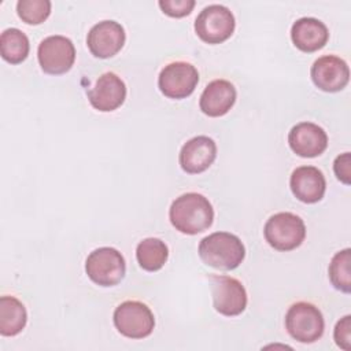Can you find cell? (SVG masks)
<instances>
[{"mask_svg": "<svg viewBox=\"0 0 351 351\" xmlns=\"http://www.w3.org/2000/svg\"><path fill=\"white\" fill-rule=\"evenodd\" d=\"M211 296L214 308L226 317L241 314L247 307V291L234 277L211 276Z\"/></svg>", "mask_w": 351, "mask_h": 351, "instance_id": "10", "label": "cell"}, {"mask_svg": "<svg viewBox=\"0 0 351 351\" xmlns=\"http://www.w3.org/2000/svg\"><path fill=\"white\" fill-rule=\"evenodd\" d=\"M351 155L350 152H344L339 155L335 162H333V170L337 177L343 184L350 185L351 184Z\"/></svg>", "mask_w": 351, "mask_h": 351, "instance_id": "26", "label": "cell"}, {"mask_svg": "<svg viewBox=\"0 0 351 351\" xmlns=\"http://www.w3.org/2000/svg\"><path fill=\"white\" fill-rule=\"evenodd\" d=\"M18 16L27 25H40L51 14V1L48 0H19L16 3Z\"/></svg>", "mask_w": 351, "mask_h": 351, "instance_id": "23", "label": "cell"}, {"mask_svg": "<svg viewBox=\"0 0 351 351\" xmlns=\"http://www.w3.org/2000/svg\"><path fill=\"white\" fill-rule=\"evenodd\" d=\"M350 263H351V250L344 248L333 255L329 263V270H328L332 285L344 293L351 292Z\"/></svg>", "mask_w": 351, "mask_h": 351, "instance_id": "22", "label": "cell"}, {"mask_svg": "<svg viewBox=\"0 0 351 351\" xmlns=\"http://www.w3.org/2000/svg\"><path fill=\"white\" fill-rule=\"evenodd\" d=\"M310 75L318 89L333 93L346 88L350 80V69L341 58L325 55L313 63Z\"/></svg>", "mask_w": 351, "mask_h": 351, "instance_id": "11", "label": "cell"}, {"mask_svg": "<svg viewBox=\"0 0 351 351\" xmlns=\"http://www.w3.org/2000/svg\"><path fill=\"white\" fill-rule=\"evenodd\" d=\"M169 248L160 239L147 237L137 244L136 258L140 267L145 271H158L167 261Z\"/></svg>", "mask_w": 351, "mask_h": 351, "instance_id": "20", "label": "cell"}, {"mask_svg": "<svg viewBox=\"0 0 351 351\" xmlns=\"http://www.w3.org/2000/svg\"><path fill=\"white\" fill-rule=\"evenodd\" d=\"M289 186L298 200L313 204L324 197L326 181L319 169L314 166H300L292 171Z\"/></svg>", "mask_w": 351, "mask_h": 351, "instance_id": "16", "label": "cell"}, {"mask_svg": "<svg viewBox=\"0 0 351 351\" xmlns=\"http://www.w3.org/2000/svg\"><path fill=\"white\" fill-rule=\"evenodd\" d=\"M199 256L207 266L233 270L244 261L245 247L233 233L214 232L200 240Z\"/></svg>", "mask_w": 351, "mask_h": 351, "instance_id": "2", "label": "cell"}, {"mask_svg": "<svg viewBox=\"0 0 351 351\" xmlns=\"http://www.w3.org/2000/svg\"><path fill=\"white\" fill-rule=\"evenodd\" d=\"M236 21L232 11L221 4L204 7L195 21L197 37L207 44H221L234 32Z\"/></svg>", "mask_w": 351, "mask_h": 351, "instance_id": "7", "label": "cell"}, {"mask_svg": "<svg viewBox=\"0 0 351 351\" xmlns=\"http://www.w3.org/2000/svg\"><path fill=\"white\" fill-rule=\"evenodd\" d=\"M27 313L21 300L15 296L0 298V335L15 336L21 333L26 325Z\"/></svg>", "mask_w": 351, "mask_h": 351, "instance_id": "19", "label": "cell"}, {"mask_svg": "<svg viewBox=\"0 0 351 351\" xmlns=\"http://www.w3.org/2000/svg\"><path fill=\"white\" fill-rule=\"evenodd\" d=\"M29 49V38L22 30L16 27H10L1 33L0 53L5 62L11 64L22 63L27 58Z\"/></svg>", "mask_w": 351, "mask_h": 351, "instance_id": "21", "label": "cell"}, {"mask_svg": "<svg viewBox=\"0 0 351 351\" xmlns=\"http://www.w3.org/2000/svg\"><path fill=\"white\" fill-rule=\"evenodd\" d=\"M291 38L295 47L303 52H315L325 47L329 38L328 27L317 18L304 16L293 22Z\"/></svg>", "mask_w": 351, "mask_h": 351, "instance_id": "18", "label": "cell"}, {"mask_svg": "<svg viewBox=\"0 0 351 351\" xmlns=\"http://www.w3.org/2000/svg\"><path fill=\"white\" fill-rule=\"evenodd\" d=\"M217 158V144L208 136H196L188 140L180 151L178 162L188 174H199L207 170Z\"/></svg>", "mask_w": 351, "mask_h": 351, "instance_id": "13", "label": "cell"}, {"mask_svg": "<svg viewBox=\"0 0 351 351\" xmlns=\"http://www.w3.org/2000/svg\"><path fill=\"white\" fill-rule=\"evenodd\" d=\"M85 271L95 284L100 287H114L125 277V258L112 247L96 248L85 261Z\"/></svg>", "mask_w": 351, "mask_h": 351, "instance_id": "5", "label": "cell"}, {"mask_svg": "<svg viewBox=\"0 0 351 351\" xmlns=\"http://www.w3.org/2000/svg\"><path fill=\"white\" fill-rule=\"evenodd\" d=\"M285 329L299 343H314L324 335L325 321L317 306L298 302L285 314Z\"/></svg>", "mask_w": 351, "mask_h": 351, "instance_id": "4", "label": "cell"}, {"mask_svg": "<svg viewBox=\"0 0 351 351\" xmlns=\"http://www.w3.org/2000/svg\"><path fill=\"white\" fill-rule=\"evenodd\" d=\"M158 5L163 14L173 18H182L192 12L195 0H159Z\"/></svg>", "mask_w": 351, "mask_h": 351, "instance_id": "24", "label": "cell"}, {"mask_svg": "<svg viewBox=\"0 0 351 351\" xmlns=\"http://www.w3.org/2000/svg\"><path fill=\"white\" fill-rule=\"evenodd\" d=\"M265 240L277 251H292L298 248L306 237L303 219L293 213H277L271 215L263 228Z\"/></svg>", "mask_w": 351, "mask_h": 351, "instance_id": "3", "label": "cell"}, {"mask_svg": "<svg viewBox=\"0 0 351 351\" xmlns=\"http://www.w3.org/2000/svg\"><path fill=\"white\" fill-rule=\"evenodd\" d=\"M169 218L176 230L184 234H197L211 226L214 210L206 196L188 192L176 197L171 203Z\"/></svg>", "mask_w": 351, "mask_h": 351, "instance_id": "1", "label": "cell"}, {"mask_svg": "<svg viewBox=\"0 0 351 351\" xmlns=\"http://www.w3.org/2000/svg\"><path fill=\"white\" fill-rule=\"evenodd\" d=\"M117 330L129 339H144L155 326L151 308L138 300H126L117 306L112 314Z\"/></svg>", "mask_w": 351, "mask_h": 351, "instance_id": "6", "label": "cell"}, {"mask_svg": "<svg viewBox=\"0 0 351 351\" xmlns=\"http://www.w3.org/2000/svg\"><path fill=\"white\" fill-rule=\"evenodd\" d=\"M333 337L340 348L346 351L351 348V315H344L340 321H337Z\"/></svg>", "mask_w": 351, "mask_h": 351, "instance_id": "25", "label": "cell"}, {"mask_svg": "<svg viewBox=\"0 0 351 351\" xmlns=\"http://www.w3.org/2000/svg\"><path fill=\"white\" fill-rule=\"evenodd\" d=\"M126 40L125 30L115 21H101L93 25L86 37V45L90 53L100 59L117 55Z\"/></svg>", "mask_w": 351, "mask_h": 351, "instance_id": "12", "label": "cell"}, {"mask_svg": "<svg viewBox=\"0 0 351 351\" xmlns=\"http://www.w3.org/2000/svg\"><path fill=\"white\" fill-rule=\"evenodd\" d=\"M291 149L302 158L319 156L328 147L326 132L313 122H300L288 133Z\"/></svg>", "mask_w": 351, "mask_h": 351, "instance_id": "15", "label": "cell"}, {"mask_svg": "<svg viewBox=\"0 0 351 351\" xmlns=\"http://www.w3.org/2000/svg\"><path fill=\"white\" fill-rule=\"evenodd\" d=\"M37 59L44 73L51 75L64 74L75 60L74 44L64 36H48L38 44Z\"/></svg>", "mask_w": 351, "mask_h": 351, "instance_id": "8", "label": "cell"}, {"mask_svg": "<svg viewBox=\"0 0 351 351\" xmlns=\"http://www.w3.org/2000/svg\"><path fill=\"white\" fill-rule=\"evenodd\" d=\"M199 82L196 67L188 62H171L166 64L158 77L159 90L169 99H185L195 90Z\"/></svg>", "mask_w": 351, "mask_h": 351, "instance_id": "9", "label": "cell"}, {"mask_svg": "<svg viewBox=\"0 0 351 351\" xmlns=\"http://www.w3.org/2000/svg\"><path fill=\"white\" fill-rule=\"evenodd\" d=\"M236 88L226 80H214L207 84L200 95L199 107L203 114L217 118L225 115L234 104Z\"/></svg>", "mask_w": 351, "mask_h": 351, "instance_id": "17", "label": "cell"}, {"mask_svg": "<svg viewBox=\"0 0 351 351\" xmlns=\"http://www.w3.org/2000/svg\"><path fill=\"white\" fill-rule=\"evenodd\" d=\"M89 103L101 112H110L121 107L126 99V85L112 71L101 74L95 86L88 92Z\"/></svg>", "mask_w": 351, "mask_h": 351, "instance_id": "14", "label": "cell"}]
</instances>
